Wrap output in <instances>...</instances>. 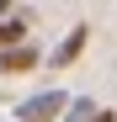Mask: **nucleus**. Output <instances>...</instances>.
<instances>
[{"mask_svg": "<svg viewBox=\"0 0 117 122\" xmlns=\"http://www.w3.org/2000/svg\"><path fill=\"white\" fill-rule=\"evenodd\" d=\"M64 122H96V101H90V96L69 101V106H64Z\"/></svg>", "mask_w": 117, "mask_h": 122, "instance_id": "39448f33", "label": "nucleus"}, {"mask_svg": "<svg viewBox=\"0 0 117 122\" xmlns=\"http://www.w3.org/2000/svg\"><path fill=\"white\" fill-rule=\"evenodd\" d=\"M96 122H117V112H96Z\"/></svg>", "mask_w": 117, "mask_h": 122, "instance_id": "423d86ee", "label": "nucleus"}, {"mask_svg": "<svg viewBox=\"0 0 117 122\" xmlns=\"http://www.w3.org/2000/svg\"><path fill=\"white\" fill-rule=\"evenodd\" d=\"M37 64V48L32 43H21V48H5V53H0V74H27Z\"/></svg>", "mask_w": 117, "mask_h": 122, "instance_id": "7ed1b4c3", "label": "nucleus"}, {"mask_svg": "<svg viewBox=\"0 0 117 122\" xmlns=\"http://www.w3.org/2000/svg\"><path fill=\"white\" fill-rule=\"evenodd\" d=\"M64 106H69L64 90H43V96H27L21 106H16V122H58Z\"/></svg>", "mask_w": 117, "mask_h": 122, "instance_id": "f257e3e1", "label": "nucleus"}, {"mask_svg": "<svg viewBox=\"0 0 117 122\" xmlns=\"http://www.w3.org/2000/svg\"><path fill=\"white\" fill-rule=\"evenodd\" d=\"M85 37H90V27H69V32H64V43L48 53V64H53V69H69L74 58L85 53Z\"/></svg>", "mask_w": 117, "mask_h": 122, "instance_id": "f03ea898", "label": "nucleus"}, {"mask_svg": "<svg viewBox=\"0 0 117 122\" xmlns=\"http://www.w3.org/2000/svg\"><path fill=\"white\" fill-rule=\"evenodd\" d=\"M5 5H11V0H0V11H5Z\"/></svg>", "mask_w": 117, "mask_h": 122, "instance_id": "0eeeda50", "label": "nucleus"}, {"mask_svg": "<svg viewBox=\"0 0 117 122\" xmlns=\"http://www.w3.org/2000/svg\"><path fill=\"white\" fill-rule=\"evenodd\" d=\"M21 43H27V21H16V16L0 21V53H5V48H21Z\"/></svg>", "mask_w": 117, "mask_h": 122, "instance_id": "20e7f679", "label": "nucleus"}]
</instances>
